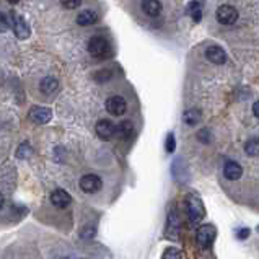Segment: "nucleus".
<instances>
[{"instance_id":"29","label":"nucleus","mask_w":259,"mask_h":259,"mask_svg":"<svg viewBox=\"0 0 259 259\" xmlns=\"http://www.w3.org/2000/svg\"><path fill=\"white\" fill-rule=\"evenodd\" d=\"M258 231H259V227H258Z\"/></svg>"},{"instance_id":"20","label":"nucleus","mask_w":259,"mask_h":259,"mask_svg":"<svg viewBox=\"0 0 259 259\" xmlns=\"http://www.w3.org/2000/svg\"><path fill=\"white\" fill-rule=\"evenodd\" d=\"M163 259H183V254H181L180 249L168 248L167 251L163 253Z\"/></svg>"},{"instance_id":"25","label":"nucleus","mask_w":259,"mask_h":259,"mask_svg":"<svg viewBox=\"0 0 259 259\" xmlns=\"http://www.w3.org/2000/svg\"><path fill=\"white\" fill-rule=\"evenodd\" d=\"M82 5V2L80 0H72V2H62V7L64 8H77Z\"/></svg>"},{"instance_id":"15","label":"nucleus","mask_w":259,"mask_h":259,"mask_svg":"<svg viewBox=\"0 0 259 259\" xmlns=\"http://www.w3.org/2000/svg\"><path fill=\"white\" fill-rule=\"evenodd\" d=\"M132 132H134V126H132V122L131 121H122V122L119 124V126H116V137L121 140H126L129 139V137L132 136Z\"/></svg>"},{"instance_id":"7","label":"nucleus","mask_w":259,"mask_h":259,"mask_svg":"<svg viewBox=\"0 0 259 259\" xmlns=\"http://www.w3.org/2000/svg\"><path fill=\"white\" fill-rule=\"evenodd\" d=\"M52 118V111L49 108H43V106H33L30 109V119L34 124H46Z\"/></svg>"},{"instance_id":"19","label":"nucleus","mask_w":259,"mask_h":259,"mask_svg":"<svg viewBox=\"0 0 259 259\" xmlns=\"http://www.w3.org/2000/svg\"><path fill=\"white\" fill-rule=\"evenodd\" d=\"M189 13L193 15V18L196 21H200V18H202V3L199 2H193L189 5Z\"/></svg>"},{"instance_id":"6","label":"nucleus","mask_w":259,"mask_h":259,"mask_svg":"<svg viewBox=\"0 0 259 259\" xmlns=\"http://www.w3.org/2000/svg\"><path fill=\"white\" fill-rule=\"evenodd\" d=\"M103 186V181L100 176L96 175H85L82 176V180H80V187H82V191L85 193H96V191H100Z\"/></svg>"},{"instance_id":"13","label":"nucleus","mask_w":259,"mask_h":259,"mask_svg":"<svg viewBox=\"0 0 259 259\" xmlns=\"http://www.w3.org/2000/svg\"><path fill=\"white\" fill-rule=\"evenodd\" d=\"M142 10L145 12V15L155 18L162 13V3L158 0H145V2H142Z\"/></svg>"},{"instance_id":"27","label":"nucleus","mask_w":259,"mask_h":259,"mask_svg":"<svg viewBox=\"0 0 259 259\" xmlns=\"http://www.w3.org/2000/svg\"><path fill=\"white\" fill-rule=\"evenodd\" d=\"M248 233H249V230H248V229H244V230H240V231H238V238H246V236H248Z\"/></svg>"},{"instance_id":"18","label":"nucleus","mask_w":259,"mask_h":259,"mask_svg":"<svg viewBox=\"0 0 259 259\" xmlns=\"http://www.w3.org/2000/svg\"><path fill=\"white\" fill-rule=\"evenodd\" d=\"M244 152L249 157H258L259 155V139H249L244 144Z\"/></svg>"},{"instance_id":"17","label":"nucleus","mask_w":259,"mask_h":259,"mask_svg":"<svg viewBox=\"0 0 259 259\" xmlns=\"http://www.w3.org/2000/svg\"><path fill=\"white\" fill-rule=\"evenodd\" d=\"M200 119H202V111L199 108H193L184 113V122L187 126H198Z\"/></svg>"},{"instance_id":"2","label":"nucleus","mask_w":259,"mask_h":259,"mask_svg":"<svg viewBox=\"0 0 259 259\" xmlns=\"http://www.w3.org/2000/svg\"><path fill=\"white\" fill-rule=\"evenodd\" d=\"M88 51L93 57H98V59H105L111 54V46L108 43V39L103 36H93L88 43Z\"/></svg>"},{"instance_id":"26","label":"nucleus","mask_w":259,"mask_h":259,"mask_svg":"<svg viewBox=\"0 0 259 259\" xmlns=\"http://www.w3.org/2000/svg\"><path fill=\"white\" fill-rule=\"evenodd\" d=\"M253 114L259 119V101H256V103L253 105Z\"/></svg>"},{"instance_id":"1","label":"nucleus","mask_w":259,"mask_h":259,"mask_svg":"<svg viewBox=\"0 0 259 259\" xmlns=\"http://www.w3.org/2000/svg\"><path fill=\"white\" fill-rule=\"evenodd\" d=\"M186 211H187V217H189V222L193 225H198V223L204 220L205 217L204 202L200 200L198 194L189 193L186 196Z\"/></svg>"},{"instance_id":"16","label":"nucleus","mask_w":259,"mask_h":259,"mask_svg":"<svg viewBox=\"0 0 259 259\" xmlns=\"http://www.w3.org/2000/svg\"><path fill=\"white\" fill-rule=\"evenodd\" d=\"M39 88H41V91L44 95H52V93H56L57 88H59V82H57V78L54 77H44L41 80V83H39Z\"/></svg>"},{"instance_id":"8","label":"nucleus","mask_w":259,"mask_h":259,"mask_svg":"<svg viewBox=\"0 0 259 259\" xmlns=\"http://www.w3.org/2000/svg\"><path fill=\"white\" fill-rule=\"evenodd\" d=\"M241 175H243V168H241V165L238 162L229 160V162L225 163V167H223V176H225L229 181L240 180Z\"/></svg>"},{"instance_id":"21","label":"nucleus","mask_w":259,"mask_h":259,"mask_svg":"<svg viewBox=\"0 0 259 259\" xmlns=\"http://www.w3.org/2000/svg\"><path fill=\"white\" fill-rule=\"evenodd\" d=\"M198 139L202 142V144H211L212 140V134L209 129H200V131L198 132Z\"/></svg>"},{"instance_id":"22","label":"nucleus","mask_w":259,"mask_h":259,"mask_svg":"<svg viewBox=\"0 0 259 259\" xmlns=\"http://www.w3.org/2000/svg\"><path fill=\"white\" fill-rule=\"evenodd\" d=\"M176 149V140H175V134L169 132L168 137H167V152L168 153H173Z\"/></svg>"},{"instance_id":"5","label":"nucleus","mask_w":259,"mask_h":259,"mask_svg":"<svg viewBox=\"0 0 259 259\" xmlns=\"http://www.w3.org/2000/svg\"><path fill=\"white\" fill-rule=\"evenodd\" d=\"M106 109L113 116H122L127 109V103L122 96H111L106 101Z\"/></svg>"},{"instance_id":"14","label":"nucleus","mask_w":259,"mask_h":259,"mask_svg":"<svg viewBox=\"0 0 259 259\" xmlns=\"http://www.w3.org/2000/svg\"><path fill=\"white\" fill-rule=\"evenodd\" d=\"M98 20V15L95 10H90V8H87V10L80 12L77 15V23L80 26H90L93 25L95 21Z\"/></svg>"},{"instance_id":"10","label":"nucleus","mask_w":259,"mask_h":259,"mask_svg":"<svg viewBox=\"0 0 259 259\" xmlns=\"http://www.w3.org/2000/svg\"><path fill=\"white\" fill-rule=\"evenodd\" d=\"M114 132H116V126L113 124V121H109V119L98 121V124H96L98 137H101V139H109V137L114 136Z\"/></svg>"},{"instance_id":"23","label":"nucleus","mask_w":259,"mask_h":259,"mask_svg":"<svg viewBox=\"0 0 259 259\" xmlns=\"http://www.w3.org/2000/svg\"><path fill=\"white\" fill-rule=\"evenodd\" d=\"M30 153H31V149H30V145H26V144L20 145V149L16 150V157H18V158H25V157H28Z\"/></svg>"},{"instance_id":"4","label":"nucleus","mask_w":259,"mask_h":259,"mask_svg":"<svg viewBox=\"0 0 259 259\" xmlns=\"http://www.w3.org/2000/svg\"><path fill=\"white\" fill-rule=\"evenodd\" d=\"M217 20H218V23H222L225 26L233 25L235 21L238 20V10H236L233 5H229V3L220 5L217 8Z\"/></svg>"},{"instance_id":"12","label":"nucleus","mask_w":259,"mask_h":259,"mask_svg":"<svg viewBox=\"0 0 259 259\" xmlns=\"http://www.w3.org/2000/svg\"><path fill=\"white\" fill-rule=\"evenodd\" d=\"M70 194L67 193V191L64 189H56V191H52V194H51V204L52 205H56V207H67V205L70 204Z\"/></svg>"},{"instance_id":"3","label":"nucleus","mask_w":259,"mask_h":259,"mask_svg":"<svg viewBox=\"0 0 259 259\" xmlns=\"http://www.w3.org/2000/svg\"><path fill=\"white\" fill-rule=\"evenodd\" d=\"M215 236H217V229L212 223H204V225H200L198 231H196V241H198V244L200 248L211 246L213 243V240H215Z\"/></svg>"},{"instance_id":"28","label":"nucleus","mask_w":259,"mask_h":259,"mask_svg":"<svg viewBox=\"0 0 259 259\" xmlns=\"http://www.w3.org/2000/svg\"><path fill=\"white\" fill-rule=\"evenodd\" d=\"M2 207H3V196L0 194V209H2Z\"/></svg>"},{"instance_id":"24","label":"nucleus","mask_w":259,"mask_h":259,"mask_svg":"<svg viewBox=\"0 0 259 259\" xmlns=\"http://www.w3.org/2000/svg\"><path fill=\"white\" fill-rule=\"evenodd\" d=\"M7 30H8V20L3 13H0V33H3Z\"/></svg>"},{"instance_id":"9","label":"nucleus","mask_w":259,"mask_h":259,"mask_svg":"<svg viewBox=\"0 0 259 259\" xmlns=\"http://www.w3.org/2000/svg\"><path fill=\"white\" fill-rule=\"evenodd\" d=\"M12 23H13V31H15L16 38H20V39L30 38V26H28V23H26V21H25L23 16H20V15H13Z\"/></svg>"},{"instance_id":"11","label":"nucleus","mask_w":259,"mask_h":259,"mask_svg":"<svg viewBox=\"0 0 259 259\" xmlns=\"http://www.w3.org/2000/svg\"><path fill=\"white\" fill-rule=\"evenodd\" d=\"M205 57H207L212 64H217V65H222V64H225V62H227V54H225V51H223L220 46L207 47V51H205Z\"/></svg>"}]
</instances>
